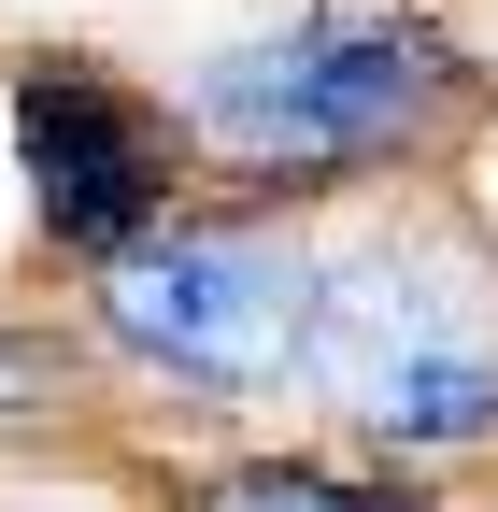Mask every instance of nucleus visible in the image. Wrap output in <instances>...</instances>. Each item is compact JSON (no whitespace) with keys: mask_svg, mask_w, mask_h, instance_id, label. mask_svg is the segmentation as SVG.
<instances>
[{"mask_svg":"<svg viewBox=\"0 0 498 512\" xmlns=\"http://www.w3.org/2000/svg\"><path fill=\"white\" fill-rule=\"evenodd\" d=\"M43 399H57V342H43V328H0V427L43 413Z\"/></svg>","mask_w":498,"mask_h":512,"instance_id":"obj_6","label":"nucleus"},{"mask_svg":"<svg viewBox=\"0 0 498 512\" xmlns=\"http://www.w3.org/2000/svg\"><path fill=\"white\" fill-rule=\"evenodd\" d=\"M370 484H399V470H314V456H242V470H214V498H370Z\"/></svg>","mask_w":498,"mask_h":512,"instance_id":"obj_5","label":"nucleus"},{"mask_svg":"<svg viewBox=\"0 0 498 512\" xmlns=\"http://www.w3.org/2000/svg\"><path fill=\"white\" fill-rule=\"evenodd\" d=\"M299 370L385 470L498 441V285L442 242H356L299 299Z\"/></svg>","mask_w":498,"mask_h":512,"instance_id":"obj_2","label":"nucleus"},{"mask_svg":"<svg viewBox=\"0 0 498 512\" xmlns=\"http://www.w3.org/2000/svg\"><path fill=\"white\" fill-rule=\"evenodd\" d=\"M470 114V57L427 15H299L257 43H214L185 72V143L299 185V171H399Z\"/></svg>","mask_w":498,"mask_h":512,"instance_id":"obj_1","label":"nucleus"},{"mask_svg":"<svg viewBox=\"0 0 498 512\" xmlns=\"http://www.w3.org/2000/svg\"><path fill=\"white\" fill-rule=\"evenodd\" d=\"M15 171H29V228L57 256H114L171 214V128L157 100H129L86 57H43L15 72Z\"/></svg>","mask_w":498,"mask_h":512,"instance_id":"obj_4","label":"nucleus"},{"mask_svg":"<svg viewBox=\"0 0 498 512\" xmlns=\"http://www.w3.org/2000/svg\"><path fill=\"white\" fill-rule=\"evenodd\" d=\"M299 299H314V256H285L271 228H143L100 256V342L157 370V384H200V399H242L299 356Z\"/></svg>","mask_w":498,"mask_h":512,"instance_id":"obj_3","label":"nucleus"}]
</instances>
